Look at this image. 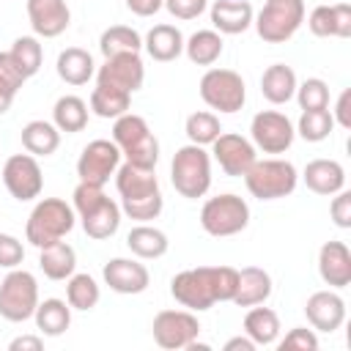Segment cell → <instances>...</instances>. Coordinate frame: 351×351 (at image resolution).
I'll return each instance as SVG.
<instances>
[{
    "instance_id": "f907efd6",
    "label": "cell",
    "mask_w": 351,
    "mask_h": 351,
    "mask_svg": "<svg viewBox=\"0 0 351 351\" xmlns=\"http://www.w3.org/2000/svg\"><path fill=\"white\" fill-rule=\"evenodd\" d=\"M44 348V340L38 335H19L8 343V351H41Z\"/></svg>"
},
{
    "instance_id": "ba28073f",
    "label": "cell",
    "mask_w": 351,
    "mask_h": 351,
    "mask_svg": "<svg viewBox=\"0 0 351 351\" xmlns=\"http://www.w3.org/2000/svg\"><path fill=\"white\" fill-rule=\"evenodd\" d=\"M200 225L208 236H217V239L236 236L250 225V206L244 197L233 192L208 197L200 208Z\"/></svg>"
},
{
    "instance_id": "52a82bcc",
    "label": "cell",
    "mask_w": 351,
    "mask_h": 351,
    "mask_svg": "<svg viewBox=\"0 0 351 351\" xmlns=\"http://www.w3.org/2000/svg\"><path fill=\"white\" fill-rule=\"evenodd\" d=\"M304 22V0H266L252 19L258 36L266 44H285Z\"/></svg>"
},
{
    "instance_id": "9c48e42d",
    "label": "cell",
    "mask_w": 351,
    "mask_h": 351,
    "mask_svg": "<svg viewBox=\"0 0 351 351\" xmlns=\"http://www.w3.org/2000/svg\"><path fill=\"white\" fill-rule=\"evenodd\" d=\"M38 307V282L25 269H11L0 282V315L11 324L33 318Z\"/></svg>"
},
{
    "instance_id": "7dc6e473",
    "label": "cell",
    "mask_w": 351,
    "mask_h": 351,
    "mask_svg": "<svg viewBox=\"0 0 351 351\" xmlns=\"http://www.w3.org/2000/svg\"><path fill=\"white\" fill-rule=\"evenodd\" d=\"M162 5H165L176 19L189 22V19H197V16L206 11L208 0H162Z\"/></svg>"
},
{
    "instance_id": "60d3db41",
    "label": "cell",
    "mask_w": 351,
    "mask_h": 351,
    "mask_svg": "<svg viewBox=\"0 0 351 351\" xmlns=\"http://www.w3.org/2000/svg\"><path fill=\"white\" fill-rule=\"evenodd\" d=\"M25 74L19 71V66L14 63V58L8 52H0V115L11 110L16 90L25 85Z\"/></svg>"
},
{
    "instance_id": "d590c367",
    "label": "cell",
    "mask_w": 351,
    "mask_h": 351,
    "mask_svg": "<svg viewBox=\"0 0 351 351\" xmlns=\"http://www.w3.org/2000/svg\"><path fill=\"white\" fill-rule=\"evenodd\" d=\"M99 49H101L104 58L123 55V52H140V49H143V36H140L134 27L112 25V27H107V30L101 33Z\"/></svg>"
},
{
    "instance_id": "f1b7e54d",
    "label": "cell",
    "mask_w": 351,
    "mask_h": 351,
    "mask_svg": "<svg viewBox=\"0 0 351 351\" xmlns=\"http://www.w3.org/2000/svg\"><path fill=\"white\" fill-rule=\"evenodd\" d=\"M58 77L66 82V85H88V80L96 74V63L90 58L88 49H80V47H69L58 55Z\"/></svg>"
},
{
    "instance_id": "f6af8a7d",
    "label": "cell",
    "mask_w": 351,
    "mask_h": 351,
    "mask_svg": "<svg viewBox=\"0 0 351 351\" xmlns=\"http://www.w3.org/2000/svg\"><path fill=\"white\" fill-rule=\"evenodd\" d=\"M280 351H291V348H302V351H315L318 348V335L315 329H307V326H293L280 343H277Z\"/></svg>"
},
{
    "instance_id": "d6986e66",
    "label": "cell",
    "mask_w": 351,
    "mask_h": 351,
    "mask_svg": "<svg viewBox=\"0 0 351 351\" xmlns=\"http://www.w3.org/2000/svg\"><path fill=\"white\" fill-rule=\"evenodd\" d=\"M304 315L315 332L332 335L346 321V302L337 291H315L304 304Z\"/></svg>"
},
{
    "instance_id": "5bb4252c",
    "label": "cell",
    "mask_w": 351,
    "mask_h": 351,
    "mask_svg": "<svg viewBox=\"0 0 351 351\" xmlns=\"http://www.w3.org/2000/svg\"><path fill=\"white\" fill-rule=\"evenodd\" d=\"M250 134H252V145L261 148L263 154H285L296 137V129L288 115L277 110H261L250 123Z\"/></svg>"
},
{
    "instance_id": "816d5d0a",
    "label": "cell",
    "mask_w": 351,
    "mask_h": 351,
    "mask_svg": "<svg viewBox=\"0 0 351 351\" xmlns=\"http://www.w3.org/2000/svg\"><path fill=\"white\" fill-rule=\"evenodd\" d=\"M126 8L137 16H154L162 8V0H126Z\"/></svg>"
},
{
    "instance_id": "44dd1931",
    "label": "cell",
    "mask_w": 351,
    "mask_h": 351,
    "mask_svg": "<svg viewBox=\"0 0 351 351\" xmlns=\"http://www.w3.org/2000/svg\"><path fill=\"white\" fill-rule=\"evenodd\" d=\"M318 274L329 288L351 285V250L346 241H326L318 250Z\"/></svg>"
},
{
    "instance_id": "681fc988",
    "label": "cell",
    "mask_w": 351,
    "mask_h": 351,
    "mask_svg": "<svg viewBox=\"0 0 351 351\" xmlns=\"http://www.w3.org/2000/svg\"><path fill=\"white\" fill-rule=\"evenodd\" d=\"M335 126H343V129H351V90L346 88L340 96H337V104H335Z\"/></svg>"
},
{
    "instance_id": "4fadbf2b",
    "label": "cell",
    "mask_w": 351,
    "mask_h": 351,
    "mask_svg": "<svg viewBox=\"0 0 351 351\" xmlns=\"http://www.w3.org/2000/svg\"><path fill=\"white\" fill-rule=\"evenodd\" d=\"M3 184L14 200H19V203L36 200L44 189L41 165L36 162L33 154H14L3 165Z\"/></svg>"
},
{
    "instance_id": "b9f144b4",
    "label": "cell",
    "mask_w": 351,
    "mask_h": 351,
    "mask_svg": "<svg viewBox=\"0 0 351 351\" xmlns=\"http://www.w3.org/2000/svg\"><path fill=\"white\" fill-rule=\"evenodd\" d=\"M189 143L195 145H211L219 134H222V126H219V118L214 112H192L186 118V126H184Z\"/></svg>"
},
{
    "instance_id": "7402d4cb",
    "label": "cell",
    "mask_w": 351,
    "mask_h": 351,
    "mask_svg": "<svg viewBox=\"0 0 351 351\" xmlns=\"http://www.w3.org/2000/svg\"><path fill=\"white\" fill-rule=\"evenodd\" d=\"M307 27L318 38H348L351 36V5H315L307 16Z\"/></svg>"
},
{
    "instance_id": "cb8c5ba5",
    "label": "cell",
    "mask_w": 351,
    "mask_h": 351,
    "mask_svg": "<svg viewBox=\"0 0 351 351\" xmlns=\"http://www.w3.org/2000/svg\"><path fill=\"white\" fill-rule=\"evenodd\" d=\"M302 178H304L307 189L315 192V195L332 197L335 192L346 189V170L335 159H313V162H307Z\"/></svg>"
},
{
    "instance_id": "603a6c76",
    "label": "cell",
    "mask_w": 351,
    "mask_h": 351,
    "mask_svg": "<svg viewBox=\"0 0 351 351\" xmlns=\"http://www.w3.org/2000/svg\"><path fill=\"white\" fill-rule=\"evenodd\" d=\"M255 14L247 0H214L211 3V25L219 36H239L252 25Z\"/></svg>"
},
{
    "instance_id": "7c38bea8",
    "label": "cell",
    "mask_w": 351,
    "mask_h": 351,
    "mask_svg": "<svg viewBox=\"0 0 351 351\" xmlns=\"http://www.w3.org/2000/svg\"><path fill=\"white\" fill-rule=\"evenodd\" d=\"M154 343L165 351H181L200 335V321L192 315V310H162L156 313L154 324Z\"/></svg>"
},
{
    "instance_id": "ab89813d",
    "label": "cell",
    "mask_w": 351,
    "mask_h": 351,
    "mask_svg": "<svg viewBox=\"0 0 351 351\" xmlns=\"http://www.w3.org/2000/svg\"><path fill=\"white\" fill-rule=\"evenodd\" d=\"M335 129V118L329 110H302L299 123H296V134L307 143H321L332 134Z\"/></svg>"
},
{
    "instance_id": "d4e9b609",
    "label": "cell",
    "mask_w": 351,
    "mask_h": 351,
    "mask_svg": "<svg viewBox=\"0 0 351 351\" xmlns=\"http://www.w3.org/2000/svg\"><path fill=\"white\" fill-rule=\"evenodd\" d=\"M269 296H271L269 271L261 266H244L239 271V285H236V293L230 302L239 307H255V304H263Z\"/></svg>"
},
{
    "instance_id": "e575fe53",
    "label": "cell",
    "mask_w": 351,
    "mask_h": 351,
    "mask_svg": "<svg viewBox=\"0 0 351 351\" xmlns=\"http://www.w3.org/2000/svg\"><path fill=\"white\" fill-rule=\"evenodd\" d=\"M52 123L66 134L82 132L88 126V104L80 96H60L52 107Z\"/></svg>"
},
{
    "instance_id": "74e56055",
    "label": "cell",
    "mask_w": 351,
    "mask_h": 351,
    "mask_svg": "<svg viewBox=\"0 0 351 351\" xmlns=\"http://www.w3.org/2000/svg\"><path fill=\"white\" fill-rule=\"evenodd\" d=\"M101 299L99 282L90 274H71L66 282V302L71 310H93Z\"/></svg>"
},
{
    "instance_id": "8d00e7d4",
    "label": "cell",
    "mask_w": 351,
    "mask_h": 351,
    "mask_svg": "<svg viewBox=\"0 0 351 351\" xmlns=\"http://www.w3.org/2000/svg\"><path fill=\"white\" fill-rule=\"evenodd\" d=\"M132 104V93H123L118 88H107V85H96L90 93V110L99 118H121L123 112H129Z\"/></svg>"
},
{
    "instance_id": "4dcf8cb0",
    "label": "cell",
    "mask_w": 351,
    "mask_h": 351,
    "mask_svg": "<svg viewBox=\"0 0 351 351\" xmlns=\"http://www.w3.org/2000/svg\"><path fill=\"white\" fill-rule=\"evenodd\" d=\"M36 329L47 337H60L71 326V304L63 299H44L38 302L36 313Z\"/></svg>"
},
{
    "instance_id": "3957f363",
    "label": "cell",
    "mask_w": 351,
    "mask_h": 351,
    "mask_svg": "<svg viewBox=\"0 0 351 351\" xmlns=\"http://www.w3.org/2000/svg\"><path fill=\"white\" fill-rule=\"evenodd\" d=\"M112 143L121 148V156L145 170H156L159 162V140L154 137L148 121L134 112H123L112 123Z\"/></svg>"
},
{
    "instance_id": "7a4b0ae2",
    "label": "cell",
    "mask_w": 351,
    "mask_h": 351,
    "mask_svg": "<svg viewBox=\"0 0 351 351\" xmlns=\"http://www.w3.org/2000/svg\"><path fill=\"white\" fill-rule=\"evenodd\" d=\"M71 208L82 222V230L88 239L104 241L118 233L121 228V206L104 195L99 184L80 181L71 195Z\"/></svg>"
},
{
    "instance_id": "9a60e30c",
    "label": "cell",
    "mask_w": 351,
    "mask_h": 351,
    "mask_svg": "<svg viewBox=\"0 0 351 351\" xmlns=\"http://www.w3.org/2000/svg\"><path fill=\"white\" fill-rule=\"evenodd\" d=\"M118 165H121V148L112 140H90L77 159V176L80 181L104 186L110 176H115Z\"/></svg>"
},
{
    "instance_id": "ffe728a7",
    "label": "cell",
    "mask_w": 351,
    "mask_h": 351,
    "mask_svg": "<svg viewBox=\"0 0 351 351\" xmlns=\"http://www.w3.org/2000/svg\"><path fill=\"white\" fill-rule=\"evenodd\" d=\"M27 19L36 36L58 38L60 33H66L71 22V11L66 0H27Z\"/></svg>"
},
{
    "instance_id": "30bf717a",
    "label": "cell",
    "mask_w": 351,
    "mask_h": 351,
    "mask_svg": "<svg viewBox=\"0 0 351 351\" xmlns=\"http://www.w3.org/2000/svg\"><path fill=\"white\" fill-rule=\"evenodd\" d=\"M200 99L219 112H239L247 101V85L233 69H208L200 77Z\"/></svg>"
},
{
    "instance_id": "bcb514c9",
    "label": "cell",
    "mask_w": 351,
    "mask_h": 351,
    "mask_svg": "<svg viewBox=\"0 0 351 351\" xmlns=\"http://www.w3.org/2000/svg\"><path fill=\"white\" fill-rule=\"evenodd\" d=\"M25 261V247L16 236L0 233V269H16Z\"/></svg>"
},
{
    "instance_id": "8fae6325",
    "label": "cell",
    "mask_w": 351,
    "mask_h": 351,
    "mask_svg": "<svg viewBox=\"0 0 351 351\" xmlns=\"http://www.w3.org/2000/svg\"><path fill=\"white\" fill-rule=\"evenodd\" d=\"M170 293L173 299L192 310V313H203L211 310L217 304V293H214V277H211V266H197V269H184L170 280Z\"/></svg>"
},
{
    "instance_id": "836d02e7",
    "label": "cell",
    "mask_w": 351,
    "mask_h": 351,
    "mask_svg": "<svg viewBox=\"0 0 351 351\" xmlns=\"http://www.w3.org/2000/svg\"><path fill=\"white\" fill-rule=\"evenodd\" d=\"M222 36L217 30H197L184 41V52L195 66H214L222 55Z\"/></svg>"
},
{
    "instance_id": "277c9868",
    "label": "cell",
    "mask_w": 351,
    "mask_h": 351,
    "mask_svg": "<svg viewBox=\"0 0 351 351\" xmlns=\"http://www.w3.org/2000/svg\"><path fill=\"white\" fill-rule=\"evenodd\" d=\"M77 222V214L74 208L60 200V197H44L33 206L30 217H27V225H25V239L33 244V247H47L52 241H60L71 233Z\"/></svg>"
},
{
    "instance_id": "f35d334b",
    "label": "cell",
    "mask_w": 351,
    "mask_h": 351,
    "mask_svg": "<svg viewBox=\"0 0 351 351\" xmlns=\"http://www.w3.org/2000/svg\"><path fill=\"white\" fill-rule=\"evenodd\" d=\"M8 55L14 58V63L19 66V71H22L27 80H30L33 74H38L41 60H44V49H41V44H38L36 36H19V38L11 44Z\"/></svg>"
},
{
    "instance_id": "484cf974",
    "label": "cell",
    "mask_w": 351,
    "mask_h": 351,
    "mask_svg": "<svg viewBox=\"0 0 351 351\" xmlns=\"http://www.w3.org/2000/svg\"><path fill=\"white\" fill-rule=\"evenodd\" d=\"M143 47H145V52L154 60L170 63V60H176L184 52V36H181V30L176 25H154L145 33Z\"/></svg>"
},
{
    "instance_id": "2e32d148",
    "label": "cell",
    "mask_w": 351,
    "mask_h": 351,
    "mask_svg": "<svg viewBox=\"0 0 351 351\" xmlns=\"http://www.w3.org/2000/svg\"><path fill=\"white\" fill-rule=\"evenodd\" d=\"M143 80H145V66H143L140 52H123V55L104 58V66H99L96 71V85L118 88L123 93L140 90Z\"/></svg>"
},
{
    "instance_id": "e0dca14e",
    "label": "cell",
    "mask_w": 351,
    "mask_h": 351,
    "mask_svg": "<svg viewBox=\"0 0 351 351\" xmlns=\"http://www.w3.org/2000/svg\"><path fill=\"white\" fill-rule=\"evenodd\" d=\"M211 154H214V159L219 162L222 173H225V176H233V178H241V176L250 170V165L258 159V156H255V145H252L247 137L233 134V132H222V134L211 143Z\"/></svg>"
},
{
    "instance_id": "1f68e13d",
    "label": "cell",
    "mask_w": 351,
    "mask_h": 351,
    "mask_svg": "<svg viewBox=\"0 0 351 351\" xmlns=\"http://www.w3.org/2000/svg\"><path fill=\"white\" fill-rule=\"evenodd\" d=\"M60 145V129L49 121H30L22 126V148L33 156H52Z\"/></svg>"
},
{
    "instance_id": "4316f807",
    "label": "cell",
    "mask_w": 351,
    "mask_h": 351,
    "mask_svg": "<svg viewBox=\"0 0 351 351\" xmlns=\"http://www.w3.org/2000/svg\"><path fill=\"white\" fill-rule=\"evenodd\" d=\"M38 266H41L44 277H49V280H69L77 269V252L63 239L52 241L38 250Z\"/></svg>"
},
{
    "instance_id": "83f0119b",
    "label": "cell",
    "mask_w": 351,
    "mask_h": 351,
    "mask_svg": "<svg viewBox=\"0 0 351 351\" xmlns=\"http://www.w3.org/2000/svg\"><path fill=\"white\" fill-rule=\"evenodd\" d=\"M296 74L285 63H274L261 74V93L271 104H288L296 93Z\"/></svg>"
},
{
    "instance_id": "5b68a950",
    "label": "cell",
    "mask_w": 351,
    "mask_h": 351,
    "mask_svg": "<svg viewBox=\"0 0 351 351\" xmlns=\"http://www.w3.org/2000/svg\"><path fill=\"white\" fill-rule=\"evenodd\" d=\"M170 181L176 192L186 200H197L208 192L211 186V156L203 145H184L176 151L173 165H170Z\"/></svg>"
},
{
    "instance_id": "f5cc1de1",
    "label": "cell",
    "mask_w": 351,
    "mask_h": 351,
    "mask_svg": "<svg viewBox=\"0 0 351 351\" xmlns=\"http://www.w3.org/2000/svg\"><path fill=\"white\" fill-rule=\"evenodd\" d=\"M255 348H258V346H255L247 335H244V337H241V335H239V337H230V340L225 343V351H255Z\"/></svg>"
},
{
    "instance_id": "ac0fdd59",
    "label": "cell",
    "mask_w": 351,
    "mask_h": 351,
    "mask_svg": "<svg viewBox=\"0 0 351 351\" xmlns=\"http://www.w3.org/2000/svg\"><path fill=\"white\" fill-rule=\"evenodd\" d=\"M101 277L110 285V291L123 293V296L143 293L151 285L148 269L134 258H112V261H107L104 269H101Z\"/></svg>"
},
{
    "instance_id": "6da1fadb",
    "label": "cell",
    "mask_w": 351,
    "mask_h": 351,
    "mask_svg": "<svg viewBox=\"0 0 351 351\" xmlns=\"http://www.w3.org/2000/svg\"><path fill=\"white\" fill-rule=\"evenodd\" d=\"M115 186L121 195V214H126L129 219L148 222L162 214L165 197L159 192V181L154 170L123 162L115 170Z\"/></svg>"
},
{
    "instance_id": "f546056e",
    "label": "cell",
    "mask_w": 351,
    "mask_h": 351,
    "mask_svg": "<svg viewBox=\"0 0 351 351\" xmlns=\"http://www.w3.org/2000/svg\"><path fill=\"white\" fill-rule=\"evenodd\" d=\"M126 247L132 250V255H137L140 261H156L167 252L170 241H167V233L154 228V225H134L126 236Z\"/></svg>"
},
{
    "instance_id": "c3c4849f",
    "label": "cell",
    "mask_w": 351,
    "mask_h": 351,
    "mask_svg": "<svg viewBox=\"0 0 351 351\" xmlns=\"http://www.w3.org/2000/svg\"><path fill=\"white\" fill-rule=\"evenodd\" d=\"M329 214L337 228H351V192H346V189L335 192L332 203H329Z\"/></svg>"
},
{
    "instance_id": "ee69618b",
    "label": "cell",
    "mask_w": 351,
    "mask_h": 351,
    "mask_svg": "<svg viewBox=\"0 0 351 351\" xmlns=\"http://www.w3.org/2000/svg\"><path fill=\"white\" fill-rule=\"evenodd\" d=\"M211 277H214L217 302H230L239 285V271L233 266H211Z\"/></svg>"
},
{
    "instance_id": "d6a6232c",
    "label": "cell",
    "mask_w": 351,
    "mask_h": 351,
    "mask_svg": "<svg viewBox=\"0 0 351 351\" xmlns=\"http://www.w3.org/2000/svg\"><path fill=\"white\" fill-rule=\"evenodd\" d=\"M244 335L255 346H274L280 337V318L271 307H252L244 315Z\"/></svg>"
},
{
    "instance_id": "8992f818",
    "label": "cell",
    "mask_w": 351,
    "mask_h": 351,
    "mask_svg": "<svg viewBox=\"0 0 351 351\" xmlns=\"http://www.w3.org/2000/svg\"><path fill=\"white\" fill-rule=\"evenodd\" d=\"M250 195L258 200H280L293 195L299 184V173L288 159H255L250 170L241 176Z\"/></svg>"
},
{
    "instance_id": "7bdbcfd3",
    "label": "cell",
    "mask_w": 351,
    "mask_h": 351,
    "mask_svg": "<svg viewBox=\"0 0 351 351\" xmlns=\"http://www.w3.org/2000/svg\"><path fill=\"white\" fill-rule=\"evenodd\" d=\"M293 96L302 110H329V85L318 77H310L302 85H296Z\"/></svg>"
}]
</instances>
